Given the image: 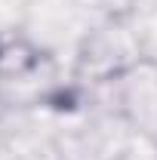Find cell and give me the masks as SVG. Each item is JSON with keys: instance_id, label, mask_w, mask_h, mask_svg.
<instances>
[{"instance_id": "6da1fadb", "label": "cell", "mask_w": 157, "mask_h": 160, "mask_svg": "<svg viewBox=\"0 0 157 160\" xmlns=\"http://www.w3.org/2000/svg\"><path fill=\"white\" fill-rule=\"evenodd\" d=\"M139 59H145L139 31L129 25L126 16H108L102 25L83 34L74 56V77L80 83L108 86Z\"/></svg>"}, {"instance_id": "7a4b0ae2", "label": "cell", "mask_w": 157, "mask_h": 160, "mask_svg": "<svg viewBox=\"0 0 157 160\" xmlns=\"http://www.w3.org/2000/svg\"><path fill=\"white\" fill-rule=\"evenodd\" d=\"M108 86H114V111L123 117L129 132L157 148V59H139Z\"/></svg>"}, {"instance_id": "3957f363", "label": "cell", "mask_w": 157, "mask_h": 160, "mask_svg": "<svg viewBox=\"0 0 157 160\" xmlns=\"http://www.w3.org/2000/svg\"><path fill=\"white\" fill-rule=\"evenodd\" d=\"M46 52L25 28L0 34V80L6 83H25L40 71Z\"/></svg>"}, {"instance_id": "277c9868", "label": "cell", "mask_w": 157, "mask_h": 160, "mask_svg": "<svg viewBox=\"0 0 157 160\" xmlns=\"http://www.w3.org/2000/svg\"><path fill=\"white\" fill-rule=\"evenodd\" d=\"M31 0H0V34L25 28Z\"/></svg>"}, {"instance_id": "5b68a950", "label": "cell", "mask_w": 157, "mask_h": 160, "mask_svg": "<svg viewBox=\"0 0 157 160\" xmlns=\"http://www.w3.org/2000/svg\"><path fill=\"white\" fill-rule=\"evenodd\" d=\"M0 89H3V80H0Z\"/></svg>"}]
</instances>
